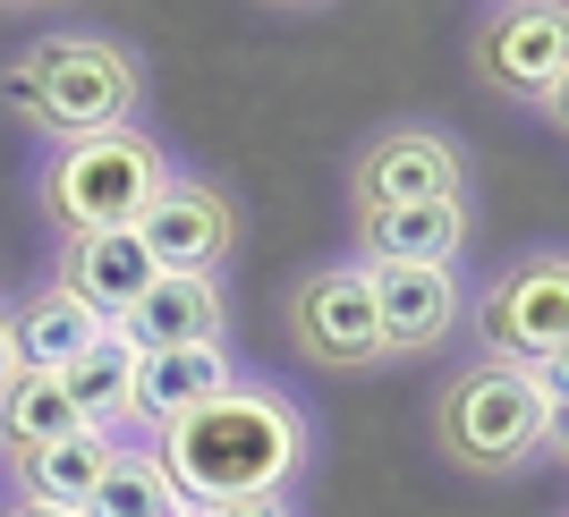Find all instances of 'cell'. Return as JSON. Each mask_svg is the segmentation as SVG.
Here are the masks:
<instances>
[{
    "label": "cell",
    "instance_id": "cell-1",
    "mask_svg": "<svg viewBox=\"0 0 569 517\" xmlns=\"http://www.w3.org/2000/svg\"><path fill=\"white\" fill-rule=\"evenodd\" d=\"M153 467L179 493V509L204 500H281V484L307 467V407L256 382H230L213 407L153 433Z\"/></svg>",
    "mask_w": 569,
    "mask_h": 517
},
{
    "label": "cell",
    "instance_id": "cell-2",
    "mask_svg": "<svg viewBox=\"0 0 569 517\" xmlns=\"http://www.w3.org/2000/svg\"><path fill=\"white\" fill-rule=\"evenodd\" d=\"M0 94L18 102L34 128L51 136H111V128H137V94L144 69L128 43H102V34H43L26 43V60L0 77Z\"/></svg>",
    "mask_w": 569,
    "mask_h": 517
},
{
    "label": "cell",
    "instance_id": "cell-3",
    "mask_svg": "<svg viewBox=\"0 0 569 517\" xmlns=\"http://www.w3.org/2000/svg\"><path fill=\"white\" fill-rule=\"evenodd\" d=\"M561 433V374H527V365H468L433 407V442L468 475H519L536 449Z\"/></svg>",
    "mask_w": 569,
    "mask_h": 517
},
{
    "label": "cell",
    "instance_id": "cell-4",
    "mask_svg": "<svg viewBox=\"0 0 569 517\" xmlns=\"http://www.w3.org/2000/svg\"><path fill=\"white\" fill-rule=\"evenodd\" d=\"M170 179H179V170H170V153L144 136V128L77 136V144H60V162L43 170V212L69 237H128Z\"/></svg>",
    "mask_w": 569,
    "mask_h": 517
},
{
    "label": "cell",
    "instance_id": "cell-5",
    "mask_svg": "<svg viewBox=\"0 0 569 517\" xmlns=\"http://www.w3.org/2000/svg\"><path fill=\"white\" fill-rule=\"evenodd\" d=\"M476 331L493 365H527V374H561L569 348V255L561 246H527L485 281L476 297Z\"/></svg>",
    "mask_w": 569,
    "mask_h": 517
},
{
    "label": "cell",
    "instance_id": "cell-6",
    "mask_svg": "<svg viewBox=\"0 0 569 517\" xmlns=\"http://www.w3.org/2000/svg\"><path fill=\"white\" fill-rule=\"evenodd\" d=\"M289 339H298V356L323 365V374H366V365H382L366 263H315L307 281L289 288Z\"/></svg>",
    "mask_w": 569,
    "mask_h": 517
},
{
    "label": "cell",
    "instance_id": "cell-7",
    "mask_svg": "<svg viewBox=\"0 0 569 517\" xmlns=\"http://www.w3.org/2000/svg\"><path fill=\"white\" fill-rule=\"evenodd\" d=\"M476 77L493 85V94L510 102H561L569 85V18L561 9H536V0H519V9H493V18L476 26V43H468Z\"/></svg>",
    "mask_w": 569,
    "mask_h": 517
},
{
    "label": "cell",
    "instance_id": "cell-8",
    "mask_svg": "<svg viewBox=\"0 0 569 517\" xmlns=\"http://www.w3.org/2000/svg\"><path fill=\"white\" fill-rule=\"evenodd\" d=\"M357 212H400V204H459L468 195V162L442 128H382L349 162Z\"/></svg>",
    "mask_w": 569,
    "mask_h": 517
},
{
    "label": "cell",
    "instance_id": "cell-9",
    "mask_svg": "<svg viewBox=\"0 0 569 517\" xmlns=\"http://www.w3.org/2000/svg\"><path fill=\"white\" fill-rule=\"evenodd\" d=\"M128 237L153 255V272H204L213 281L238 246V204L221 187H204V179H170Z\"/></svg>",
    "mask_w": 569,
    "mask_h": 517
},
{
    "label": "cell",
    "instance_id": "cell-10",
    "mask_svg": "<svg viewBox=\"0 0 569 517\" xmlns=\"http://www.w3.org/2000/svg\"><path fill=\"white\" fill-rule=\"evenodd\" d=\"M366 297H375L382 356H433L468 314L459 272H442V263H366Z\"/></svg>",
    "mask_w": 569,
    "mask_h": 517
},
{
    "label": "cell",
    "instance_id": "cell-11",
    "mask_svg": "<svg viewBox=\"0 0 569 517\" xmlns=\"http://www.w3.org/2000/svg\"><path fill=\"white\" fill-rule=\"evenodd\" d=\"M111 331L137 356H153V348H221L230 306H221V281H204V272H153V288H144Z\"/></svg>",
    "mask_w": 569,
    "mask_h": 517
},
{
    "label": "cell",
    "instance_id": "cell-12",
    "mask_svg": "<svg viewBox=\"0 0 569 517\" xmlns=\"http://www.w3.org/2000/svg\"><path fill=\"white\" fill-rule=\"evenodd\" d=\"M230 356L221 348H153L137 356V382H128V416H144L153 433L179 416H196V407H213L221 391H230Z\"/></svg>",
    "mask_w": 569,
    "mask_h": 517
},
{
    "label": "cell",
    "instance_id": "cell-13",
    "mask_svg": "<svg viewBox=\"0 0 569 517\" xmlns=\"http://www.w3.org/2000/svg\"><path fill=\"white\" fill-rule=\"evenodd\" d=\"M102 331L111 323H102L94 306H77L69 288L51 281V288H34V297L9 314V356H18V374H69Z\"/></svg>",
    "mask_w": 569,
    "mask_h": 517
},
{
    "label": "cell",
    "instance_id": "cell-14",
    "mask_svg": "<svg viewBox=\"0 0 569 517\" xmlns=\"http://www.w3.org/2000/svg\"><path fill=\"white\" fill-rule=\"evenodd\" d=\"M366 263H442L468 246V195L459 204H400V212H357Z\"/></svg>",
    "mask_w": 569,
    "mask_h": 517
},
{
    "label": "cell",
    "instance_id": "cell-15",
    "mask_svg": "<svg viewBox=\"0 0 569 517\" xmlns=\"http://www.w3.org/2000/svg\"><path fill=\"white\" fill-rule=\"evenodd\" d=\"M60 288H69L77 306H94L102 323H119V314H128L144 288H153V255H144L137 237H69Z\"/></svg>",
    "mask_w": 569,
    "mask_h": 517
},
{
    "label": "cell",
    "instance_id": "cell-16",
    "mask_svg": "<svg viewBox=\"0 0 569 517\" xmlns=\"http://www.w3.org/2000/svg\"><path fill=\"white\" fill-rule=\"evenodd\" d=\"M119 458V433H69V442L34 449V458H18V500H34V509H86V493H94L102 475H111Z\"/></svg>",
    "mask_w": 569,
    "mask_h": 517
},
{
    "label": "cell",
    "instance_id": "cell-17",
    "mask_svg": "<svg viewBox=\"0 0 569 517\" xmlns=\"http://www.w3.org/2000/svg\"><path fill=\"white\" fill-rule=\"evenodd\" d=\"M60 391H69V407H77V424L86 433H119L128 424V382H137V348L119 339V331H102L94 348L77 356L69 374H51Z\"/></svg>",
    "mask_w": 569,
    "mask_h": 517
},
{
    "label": "cell",
    "instance_id": "cell-18",
    "mask_svg": "<svg viewBox=\"0 0 569 517\" xmlns=\"http://www.w3.org/2000/svg\"><path fill=\"white\" fill-rule=\"evenodd\" d=\"M69 433H86L69 407V391L51 374H9V391H0V449L9 458H34V449L69 442Z\"/></svg>",
    "mask_w": 569,
    "mask_h": 517
},
{
    "label": "cell",
    "instance_id": "cell-19",
    "mask_svg": "<svg viewBox=\"0 0 569 517\" xmlns=\"http://www.w3.org/2000/svg\"><path fill=\"white\" fill-rule=\"evenodd\" d=\"M170 509H179V493L162 484V467L119 449L111 475H102L94 493H86V509H77V517H170Z\"/></svg>",
    "mask_w": 569,
    "mask_h": 517
},
{
    "label": "cell",
    "instance_id": "cell-20",
    "mask_svg": "<svg viewBox=\"0 0 569 517\" xmlns=\"http://www.w3.org/2000/svg\"><path fill=\"white\" fill-rule=\"evenodd\" d=\"M188 517H281V500H204Z\"/></svg>",
    "mask_w": 569,
    "mask_h": 517
},
{
    "label": "cell",
    "instance_id": "cell-21",
    "mask_svg": "<svg viewBox=\"0 0 569 517\" xmlns=\"http://www.w3.org/2000/svg\"><path fill=\"white\" fill-rule=\"evenodd\" d=\"M9 374H18V356H9V314H0V391H9Z\"/></svg>",
    "mask_w": 569,
    "mask_h": 517
},
{
    "label": "cell",
    "instance_id": "cell-22",
    "mask_svg": "<svg viewBox=\"0 0 569 517\" xmlns=\"http://www.w3.org/2000/svg\"><path fill=\"white\" fill-rule=\"evenodd\" d=\"M9 517H69V509H34V500H18V509H9Z\"/></svg>",
    "mask_w": 569,
    "mask_h": 517
},
{
    "label": "cell",
    "instance_id": "cell-23",
    "mask_svg": "<svg viewBox=\"0 0 569 517\" xmlns=\"http://www.w3.org/2000/svg\"><path fill=\"white\" fill-rule=\"evenodd\" d=\"M170 517H188V509H170Z\"/></svg>",
    "mask_w": 569,
    "mask_h": 517
}]
</instances>
